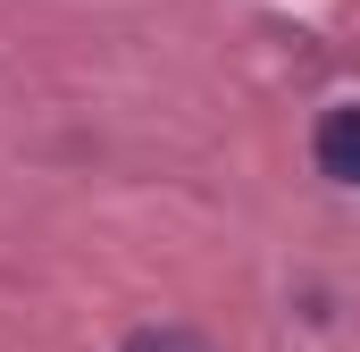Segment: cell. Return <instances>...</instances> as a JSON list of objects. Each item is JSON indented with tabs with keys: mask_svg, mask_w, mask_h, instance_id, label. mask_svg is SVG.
I'll return each instance as SVG.
<instances>
[{
	"mask_svg": "<svg viewBox=\"0 0 360 352\" xmlns=\"http://www.w3.org/2000/svg\"><path fill=\"white\" fill-rule=\"evenodd\" d=\"M310 151H319V176L360 184V109H352V101L319 109V134H310Z\"/></svg>",
	"mask_w": 360,
	"mask_h": 352,
	"instance_id": "obj_1",
	"label": "cell"
},
{
	"mask_svg": "<svg viewBox=\"0 0 360 352\" xmlns=\"http://www.w3.org/2000/svg\"><path fill=\"white\" fill-rule=\"evenodd\" d=\"M126 352H210L201 336H176V327H143V336H126Z\"/></svg>",
	"mask_w": 360,
	"mask_h": 352,
	"instance_id": "obj_2",
	"label": "cell"
}]
</instances>
